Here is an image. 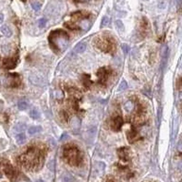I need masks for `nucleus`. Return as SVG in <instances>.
<instances>
[{"label": "nucleus", "mask_w": 182, "mask_h": 182, "mask_svg": "<svg viewBox=\"0 0 182 182\" xmlns=\"http://www.w3.org/2000/svg\"><path fill=\"white\" fill-rule=\"evenodd\" d=\"M20 162L29 170H36L42 165L43 155L37 148H31L21 156Z\"/></svg>", "instance_id": "nucleus-1"}, {"label": "nucleus", "mask_w": 182, "mask_h": 182, "mask_svg": "<svg viewBox=\"0 0 182 182\" xmlns=\"http://www.w3.org/2000/svg\"><path fill=\"white\" fill-rule=\"evenodd\" d=\"M68 36L67 32L62 30H55L50 32L48 36V42L51 48L55 52H59L66 50L67 46L68 44Z\"/></svg>", "instance_id": "nucleus-2"}, {"label": "nucleus", "mask_w": 182, "mask_h": 182, "mask_svg": "<svg viewBox=\"0 0 182 182\" xmlns=\"http://www.w3.org/2000/svg\"><path fill=\"white\" fill-rule=\"evenodd\" d=\"M64 157L66 158V161L71 165H78L81 162V153L78 150V148L74 146L67 147L64 153Z\"/></svg>", "instance_id": "nucleus-3"}, {"label": "nucleus", "mask_w": 182, "mask_h": 182, "mask_svg": "<svg viewBox=\"0 0 182 182\" xmlns=\"http://www.w3.org/2000/svg\"><path fill=\"white\" fill-rule=\"evenodd\" d=\"M97 48L105 52H111L115 48V42L112 37H100L96 40Z\"/></svg>", "instance_id": "nucleus-4"}, {"label": "nucleus", "mask_w": 182, "mask_h": 182, "mask_svg": "<svg viewBox=\"0 0 182 182\" xmlns=\"http://www.w3.org/2000/svg\"><path fill=\"white\" fill-rule=\"evenodd\" d=\"M3 82L8 86H18L20 84V79L17 74H9L3 79Z\"/></svg>", "instance_id": "nucleus-5"}, {"label": "nucleus", "mask_w": 182, "mask_h": 182, "mask_svg": "<svg viewBox=\"0 0 182 182\" xmlns=\"http://www.w3.org/2000/svg\"><path fill=\"white\" fill-rule=\"evenodd\" d=\"M109 74H110V70L108 69V68H106V67L100 68V69L98 70V73H97L99 83L102 84H105L106 83L107 79H108Z\"/></svg>", "instance_id": "nucleus-6"}, {"label": "nucleus", "mask_w": 182, "mask_h": 182, "mask_svg": "<svg viewBox=\"0 0 182 182\" xmlns=\"http://www.w3.org/2000/svg\"><path fill=\"white\" fill-rule=\"evenodd\" d=\"M105 168V164L102 161H96L93 165V175H100L103 173Z\"/></svg>", "instance_id": "nucleus-7"}, {"label": "nucleus", "mask_w": 182, "mask_h": 182, "mask_svg": "<svg viewBox=\"0 0 182 182\" xmlns=\"http://www.w3.org/2000/svg\"><path fill=\"white\" fill-rule=\"evenodd\" d=\"M4 173L6 174V175H7L10 179H15L16 172L14 170V168L10 163H6L4 165Z\"/></svg>", "instance_id": "nucleus-8"}, {"label": "nucleus", "mask_w": 182, "mask_h": 182, "mask_svg": "<svg viewBox=\"0 0 182 182\" xmlns=\"http://www.w3.org/2000/svg\"><path fill=\"white\" fill-rule=\"evenodd\" d=\"M110 126H111L112 130H114V131H120L122 126V117H116V118H114L112 121H111V123H110Z\"/></svg>", "instance_id": "nucleus-9"}, {"label": "nucleus", "mask_w": 182, "mask_h": 182, "mask_svg": "<svg viewBox=\"0 0 182 182\" xmlns=\"http://www.w3.org/2000/svg\"><path fill=\"white\" fill-rule=\"evenodd\" d=\"M149 31V22L145 17H142L141 25H139V32L141 33L142 36H145Z\"/></svg>", "instance_id": "nucleus-10"}, {"label": "nucleus", "mask_w": 182, "mask_h": 182, "mask_svg": "<svg viewBox=\"0 0 182 182\" xmlns=\"http://www.w3.org/2000/svg\"><path fill=\"white\" fill-rule=\"evenodd\" d=\"M30 82L31 84H35V86H43L45 84V80L42 76H37V75H31L30 76Z\"/></svg>", "instance_id": "nucleus-11"}, {"label": "nucleus", "mask_w": 182, "mask_h": 182, "mask_svg": "<svg viewBox=\"0 0 182 182\" xmlns=\"http://www.w3.org/2000/svg\"><path fill=\"white\" fill-rule=\"evenodd\" d=\"M16 66V60L14 58H7L3 60V67L7 69H12Z\"/></svg>", "instance_id": "nucleus-12"}, {"label": "nucleus", "mask_w": 182, "mask_h": 182, "mask_svg": "<svg viewBox=\"0 0 182 182\" xmlns=\"http://www.w3.org/2000/svg\"><path fill=\"white\" fill-rule=\"evenodd\" d=\"M70 126H71V128H72V130L74 132H76V133L79 132V130L81 128V122H80V120L78 117H73V118L71 119Z\"/></svg>", "instance_id": "nucleus-13"}, {"label": "nucleus", "mask_w": 182, "mask_h": 182, "mask_svg": "<svg viewBox=\"0 0 182 182\" xmlns=\"http://www.w3.org/2000/svg\"><path fill=\"white\" fill-rule=\"evenodd\" d=\"M86 44L84 42H79L73 48L74 52L76 53H83L86 51Z\"/></svg>", "instance_id": "nucleus-14"}, {"label": "nucleus", "mask_w": 182, "mask_h": 182, "mask_svg": "<svg viewBox=\"0 0 182 182\" xmlns=\"http://www.w3.org/2000/svg\"><path fill=\"white\" fill-rule=\"evenodd\" d=\"M71 15H72V17L76 18L77 20H78V19H84V18H87V17H88V16L90 15V14H89V12H86L80 11V12H74V14H72Z\"/></svg>", "instance_id": "nucleus-15"}, {"label": "nucleus", "mask_w": 182, "mask_h": 182, "mask_svg": "<svg viewBox=\"0 0 182 182\" xmlns=\"http://www.w3.org/2000/svg\"><path fill=\"white\" fill-rule=\"evenodd\" d=\"M15 139H16V142H17V144L22 145V144H24L25 142H26L27 136H26V135L24 134V133H19V134L16 135Z\"/></svg>", "instance_id": "nucleus-16"}, {"label": "nucleus", "mask_w": 182, "mask_h": 182, "mask_svg": "<svg viewBox=\"0 0 182 182\" xmlns=\"http://www.w3.org/2000/svg\"><path fill=\"white\" fill-rule=\"evenodd\" d=\"M0 31H1V32L5 35L6 37H11L12 35V30L10 29V27H8L7 25L2 26V27L0 28Z\"/></svg>", "instance_id": "nucleus-17"}, {"label": "nucleus", "mask_w": 182, "mask_h": 182, "mask_svg": "<svg viewBox=\"0 0 182 182\" xmlns=\"http://www.w3.org/2000/svg\"><path fill=\"white\" fill-rule=\"evenodd\" d=\"M119 155H120V158H121L122 160H127L128 159V149L126 147H123L122 149H120L119 150Z\"/></svg>", "instance_id": "nucleus-18"}, {"label": "nucleus", "mask_w": 182, "mask_h": 182, "mask_svg": "<svg viewBox=\"0 0 182 182\" xmlns=\"http://www.w3.org/2000/svg\"><path fill=\"white\" fill-rule=\"evenodd\" d=\"M26 128H27V125H26V123H24V122H19L17 124H15L14 127V132L18 133V134L19 133H23V131H24Z\"/></svg>", "instance_id": "nucleus-19"}, {"label": "nucleus", "mask_w": 182, "mask_h": 182, "mask_svg": "<svg viewBox=\"0 0 182 182\" xmlns=\"http://www.w3.org/2000/svg\"><path fill=\"white\" fill-rule=\"evenodd\" d=\"M127 136H128V141L130 142H133L134 141H136V139H138V133H136V130L134 129H131L130 131L127 133Z\"/></svg>", "instance_id": "nucleus-20"}, {"label": "nucleus", "mask_w": 182, "mask_h": 182, "mask_svg": "<svg viewBox=\"0 0 182 182\" xmlns=\"http://www.w3.org/2000/svg\"><path fill=\"white\" fill-rule=\"evenodd\" d=\"M42 131V127L41 126H31V127H30L28 129V133H29V135H31V136H33L35 134H37V133L39 132H41Z\"/></svg>", "instance_id": "nucleus-21"}, {"label": "nucleus", "mask_w": 182, "mask_h": 182, "mask_svg": "<svg viewBox=\"0 0 182 182\" xmlns=\"http://www.w3.org/2000/svg\"><path fill=\"white\" fill-rule=\"evenodd\" d=\"M18 109L19 110H26V109H28V107H29V103L27 101H25V100H21V101H19L18 102Z\"/></svg>", "instance_id": "nucleus-22"}, {"label": "nucleus", "mask_w": 182, "mask_h": 182, "mask_svg": "<svg viewBox=\"0 0 182 182\" xmlns=\"http://www.w3.org/2000/svg\"><path fill=\"white\" fill-rule=\"evenodd\" d=\"M135 106H136L135 103L133 102V101L130 100V101H128V102L124 105V108H125L126 110H127V111H130V112H131L133 109H135Z\"/></svg>", "instance_id": "nucleus-23"}, {"label": "nucleus", "mask_w": 182, "mask_h": 182, "mask_svg": "<svg viewBox=\"0 0 182 182\" xmlns=\"http://www.w3.org/2000/svg\"><path fill=\"white\" fill-rule=\"evenodd\" d=\"M30 117L33 120H37V119L40 118V113H39V111L37 109L33 108L30 111Z\"/></svg>", "instance_id": "nucleus-24"}, {"label": "nucleus", "mask_w": 182, "mask_h": 182, "mask_svg": "<svg viewBox=\"0 0 182 182\" xmlns=\"http://www.w3.org/2000/svg\"><path fill=\"white\" fill-rule=\"evenodd\" d=\"M63 182H74V177L70 174L66 173L63 175Z\"/></svg>", "instance_id": "nucleus-25"}, {"label": "nucleus", "mask_w": 182, "mask_h": 182, "mask_svg": "<svg viewBox=\"0 0 182 182\" xmlns=\"http://www.w3.org/2000/svg\"><path fill=\"white\" fill-rule=\"evenodd\" d=\"M115 25H116V28L118 29L119 31H124V25H123V23L122 22V20H116Z\"/></svg>", "instance_id": "nucleus-26"}, {"label": "nucleus", "mask_w": 182, "mask_h": 182, "mask_svg": "<svg viewBox=\"0 0 182 182\" xmlns=\"http://www.w3.org/2000/svg\"><path fill=\"white\" fill-rule=\"evenodd\" d=\"M82 80H83V83L86 86V87H88L90 84H91V81L89 79V76L88 75H83V78H82Z\"/></svg>", "instance_id": "nucleus-27"}, {"label": "nucleus", "mask_w": 182, "mask_h": 182, "mask_svg": "<svg viewBox=\"0 0 182 182\" xmlns=\"http://www.w3.org/2000/svg\"><path fill=\"white\" fill-rule=\"evenodd\" d=\"M31 7H32V9H33L35 12H38V11H40V10H41V4L38 1H34V2L31 3Z\"/></svg>", "instance_id": "nucleus-28"}, {"label": "nucleus", "mask_w": 182, "mask_h": 182, "mask_svg": "<svg viewBox=\"0 0 182 182\" xmlns=\"http://www.w3.org/2000/svg\"><path fill=\"white\" fill-rule=\"evenodd\" d=\"M127 83L125 82L124 80L123 81H122V83L120 84V86H119V87H118V91H124L126 88H127Z\"/></svg>", "instance_id": "nucleus-29"}, {"label": "nucleus", "mask_w": 182, "mask_h": 182, "mask_svg": "<svg viewBox=\"0 0 182 182\" xmlns=\"http://www.w3.org/2000/svg\"><path fill=\"white\" fill-rule=\"evenodd\" d=\"M46 24H47V21H46L45 18H42L38 21V27L40 29H44L46 27Z\"/></svg>", "instance_id": "nucleus-30"}, {"label": "nucleus", "mask_w": 182, "mask_h": 182, "mask_svg": "<svg viewBox=\"0 0 182 182\" xmlns=\"http://www.w3.org/2000/svg\"><path fill=\"white\" fill-rule=\"evenodd\" d=\"M108 22H109V18L107 17V16H103V19H102V24H101V28L105 27V26L108 24Z\"/></svg>", "instance_id": "nucleus-31"}, {"label": "nucleus", "mask_w": 182, "mask_h": 182, "mask_svg": "<svg viewBox=\"0 0 182 182\" xmlns=\"http://www.w3.org/2000/svg\"><path fill=\"white\" fill-rule=\"evenodd\" d=\"M122 48L123 50V52H124L125 54H127L129 52V46L126 45V44H122Z\"/></svg>", "instance_id": "nucleus-32"}, {"label": "nucleus", "mask_w": 182, "mask_h": 182, "mask_svg": "<svg viewBox=\"0 0 182 182\" xmlns=\"http://www.w3.org/2000/svg\"><path fill=\"white\" fill-rule=\"evenodd\" d=\"M56 98H57L58 100H60L61 98H63V94H62L61 90L56 91Z\"/></svg>", "instance_id": "nucleus-33"}, {"label": "nucleus", "mask_w": 182, "mask_h": 182, "mask_svg": "<svg viewBox=\"0 0 182 182\" xmlns=\"http://www.w3.org/2000/svg\"><path fill=\"white\" fill-rule=\"evenodd\" d=\"M175 4H177V9L179 10L182 6V0H175Z\"/></svg>", "instance_id": "nucleus-34"}, {"label": "nucleus", "mask_w": 182, "mask_h": 182, "mask_svg": "<svg viewBox=\"0 0 182 182\" xmlns=\"http://www.w3.org/2000/svg\"><path fill=\"white\" fill-rule=\"evenodd\" d=\"M67 139V133H64V134L63 135H62V136H61V141H65V139Z\"/></svg>", "instance_id": "nucleus-35"}, {"label": "nucleus", "mask_w": 182, "mask_h": 182, "mask_svg": "<svg viewBox=\"0 0 182 182\" xmlns=\"http://www.w3.org/2000/svg\"><path fill=\"white\" fill-rule=\"evenodd\" d=\"M177 150H178V152L182 153V141H180L179 143L177 144Z\"/></svg>", "instance_id": "nucleus-36"}, {"label": "nucleus", "mask_w": 182, "mask_h": 182, "mask_svg": "<svg viewBox=\"0 0 182 182\" xmlns=\"http://www.w3.org/2000/svg\"><path fill=\"white\" fill-rule=\"evenodd\" d=\"M74 2H78V3H83V2H88V1H90V0H73Z\"/></svg>", "instance_id": "nucleus-37"}, {"label": "nucleus", "mask_w": 182, "mask_h": 182, "mask_svg": "<svg viewBox=\"0 0 182 182\" xmlns=\"http://www.w3.org/2000/svg\"><path fill=\"white\" fill-rule=\"evenodd\" d=\"M3 20H4V15H3L2 14H0V24H2Z\"/></svg>", "instance_id": "nucleus-38"}, {"label": "nucleus", "mask_w": 182, "mask_h": 182, "mask_svg": "<svg viewBox=\"0 0 182 182\" xmlns=\"http://www.w3.org/2000/svg\"><path fill=\"white\" fill-rule=\"evenodd\" d=\"M178 168H179V170H182V162L178 164Z\"/></svg>", "instance_id": "nucleus-39"}, {"label": "nucleus", "mask_w": 182, "mask_h": 182, "mask_svg": "<svg viewBox=\"0 0 182 182\" xmlns=\"http://www.w3.org/2000/svg\"><path fill=\"white\" fill-rule=\"evenodd\" d=\"M37 182H44V181H42V180H39V181H37Z\"/></svg>", "instance_id": "nucleus-40"}, {"label": "nucleus", "mask_w": 182, "mask_h": 182, "mask_svg": "<svg viewBox=\"0 0 182 182\" xmlns=\"http://www.w3.org/2000/svg\"><path fill=\"white\" fill-rule=\"evenodd\" d=\"M106 182V181H105ZM107 182H112V181H107Z\"/></svg>", "instance_id": "nucleus-41"}, {"label": "nucleus", "mask_w": 182, "mask_h": 182, "mask_svg": "<svg viewBox=\"0 0 182 182\" xmlns=\"http://www.w3.org/2000/svg\"><path fill=\"white\" fill-rule=\"evenodd\" d=\"M22 1H26V0H22Z\"/></svg>", "instance_id": "nucleus-42"}, {"label": "nucleus", "mask_w": 182, "mask_h": 182, "mask_svg": "<svg viewBox=\"0 0 182 182\" xmlns=\"http://www.w3.org/2000/svg\"><path fill=\"white\" fill-rule=\"evenodd\" d=\"M181 67H182V64H181Z\"/></svg>", "instance_id": "nucleus-43"}, {"label": "nucleus", "mask_w": 182, "mask_h": 182, "mask_svg": "<svg viewBox=\"0 0 182 182\" xmlns=\"http://www.w3.org/2000/svg\"><path fill=\"white\" fill-rule=\"evenodd\" d=\"M181 97H182V94H181Z\"/></svg>", "instance_id": "nucleus-44"}]
</instances>
